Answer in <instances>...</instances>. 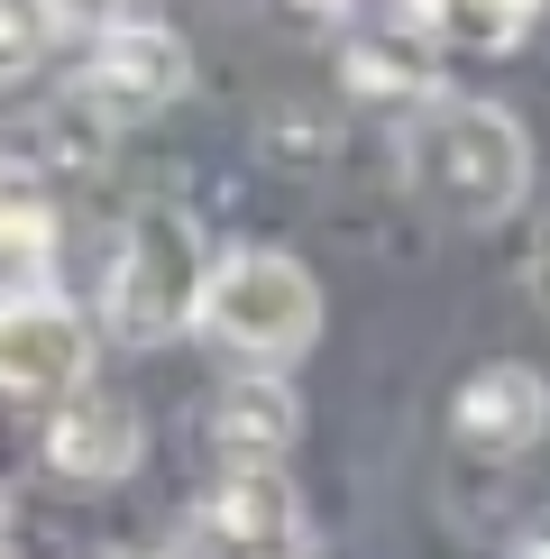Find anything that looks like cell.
<instances>
[{"label":"cell","mask_w":550,"mask_h":559,"mask_svg":"<svg viewBox=\"0 0 550 559\" xmlns=\"http://www.w3.org/2000/svg\"><path fill=\"white\" fill-rule=\"evenodd\" d=\"M46 19H56V37H64V28L92 37V28H110V19H120V0H46Z\"/></svg>","instance_id":"15"},{"label":"cell","mask_w":550,"mask_h":559,"mask_svg":"<svg viewBox=\"0 0 550 559\" xmlns=\"http://www.w3.org/2000/svg\"><path fill=\"white\" fill-rule=\"evenodd\" d=\"M212 450L229 459V468H285L294 431H303V404H294L285 377H258V367H239L220 394H212Z\"/></svg>","instance_id":"9"},{"label":"cell","mask_w":550,"mask_h":559,"mask_svg":"<svg viewBox=\"0 0 550 559\" xmlns=\"http://www.w3.org/2000/svg\"><path fill=\"white\" fill-rule=\"evenodd\" d=\"M101 156H110V120L64 92V102L46 110V166L56 175H101Z\"/></svg>","instance_id":"11"},{"label":"cell","mask_w":550,"mask_h":559,"mask_svg":"<svg viewBox=\"0 0 550 559\" xmlns=\"http://www.w3.org/2000/svg\"><path fill=\"white\" fill-rule=\"evenodd\" d=\"M183 83H193V56H183L175 28H156V19H110V28H92L83 64H74V102L101 110L110 129L129 120H156V110L183 102Z\"/></svg>","instance_id":"4"},{"label":"cell","mask_w":550,"mask_h":559,"mask_svg":"<svg viewBox=\"0 0 550 559\" xmlns=\"http://www.w3.org/2000/svg\"><path fill=\"white\" fill-rule=\"evenodd\" d=\"M193 321H202V331H212L239 367L285 377V367L321 340V285H312L303 258H285V248H229V258L202 266Z\"/></svg>","instance_id":"2"},{"label":"cell","mask_w":550,"mask_h":559,"mask_svg":"<svg viewBox=\"0 0 550 559\" xmlns=\"http://www.w3.org/2000/svg\"><path fill=\"white\" fill-rule=\"evenodd\" d=\"M74 385H92V331L83 312H64L56 294H19L0 302V404H64Z\"/></svg>","instance_id":"5"},{"label":"cell","mask_w":550,"mask_h":559,"mask_svg":"<svg viewBox=\"0 0 550 559\" xmlns=\"http://www.w3.org/2000/svg\"><path fill=\"white\" fill-rule=\"evenodd\" d=\"M504 559H550V504L514 523V542H504Z\"/></svg>","instance_id":"16"},{"label":"cell","mask_w":550,"mask_h":559,"mask_svg":"<svg viewBox=\"0 0 550 559\" xmlns=\"http://www.w3.org/2000/svg\"><path fill=\"white\" fill-rule=\"evenodd\" d=\"M46 56H56V19H46V0H0V83L37 74Z\"/></svg>","instance_id":"14"},{"label":"cell","mask_w":550,"mask_h":559,"mask_svg":"<svg viewBox=\"0 0 550 559\" xmlns=\"http://www.w3.org/2000/svg\"><path fill=\"white\" fill-rule=\"evenodd\" d=\"M258 156H266V166H321V156H331V129H321V110L275 102L266 120H258Z\"/></svg>","instance_id":"13"},{"label":"cell","mask_w":550,"mask_h":559,"mask_svg":"<svg viewBox=\"0 0 550 559\" xmlns=\"http://www.w3.org/2000/svg\"><path fill=\"white\" fill-rule=\"evenodd\" d=\"M339 74H349L358 102H412L422 110L431 83H441V56H431V46H404V37H367V46L339 56Z\"/></svg>","instance_id":"10"},{"label":"cell","mask_w":550,"mask_h":559,"mask_svg":"<svg viewBox=\"0 0 550 559\" xmlns=\"http://www.w3.org/2000/svg\"><path fill=\"white\" fill-rule=\"evenodd\" d=\"M450 431H458V450H477V459H514V450H533V440L550 431V385L533 377V367L495 358V367H477V377L458 385Z\"/></svg>","instance_id":"8"},{"label":"cell","mask_w":550,"mask_h":559,"mask_svg":"<svg viewBox=\"0 0 550 559\" xmlns=\"http://www.w3.org/2000/svg\"><path fill=\"white\" fill-rule=\"evenodd\" d=\"M138 459H147V431L120 394H92L74 385L64 404H46V468L64 486H120Z\"/></svg>","instance_id":"7"},{"label":"cell","mask_w":550,"mask_h":559,"mask_svg":"<svg viewBox=\"0 0 550 559\" xmlns=\"http://www.w3.org/2000/svg\"><path fill=\"white\" fill-rule=\"evenodd\" d=\"M303 10H349V0H303Z\"/></svg>","instance_id":"18"},{"label":"cell","mask_w":550,"mask_h":559,"mask_svg":"<svg viewBox=\"0 0 550 559\" xmlns=\"http://www.w3.org/2000/svg\"><path fill=\"white\" fill-rule=\"evenodd\" d=\"M202 229L175 202H147L110 229V266H101V331L120 348H156L175 331H193L202 302Z\"/></svg>","instance_id":"3"},{"label":"cell","mask_w":550,"mask_h":559,"mask_svg":"<svg viewBox=\"0 0 550 559\" xmlns=\"http://www.w3.org/2000/svg\"><path fill=\"white\" fill-rule=\"evenodd\" d=\"M523 28H533V0H441L450 46H514Z\"/></svg>","instance_id":"12"},{"label":"cell","mask_w":550,"mask_h":559,"mask_svg":"<svg viewBox=\"0 0 550 559\" xmlns=\"http://www.w3.org/2000/svg\"><path fill=\"white\" fill-rule=\"evenodd\" d=\"M541 285H550V229H541Z\"/></svg>","instance_id":"17"},{"label":"cell","mask_w":550,"mask_h":559,"mask_svg":"<svg viewBox=\"0 0 550 559\" xmlns=\"http://www.w3.org/2000/svg\"><path fill=\"white\" fill-rule=\"evenodd\" d=\"M412 183L441 202L450 221H504L533 193V138L504 102H477V92H450L412 120Z\"/></svg>","instance_id":"1"},{"label":"cell","mask_w":550,"mask_h":559,"mask_svg":"<svg viewBox=\"0 0 550 559\" xmlns=\"http://www.w3.org/2000/svg\"><path fill=\"white\" fill-rule=\"evenodd\" d=\"M202 559H294L303 550V496L285 468H229L193 496Z\"/></svg>","instance_id":"6"}]
</instances>
